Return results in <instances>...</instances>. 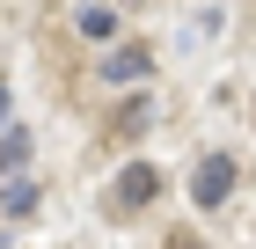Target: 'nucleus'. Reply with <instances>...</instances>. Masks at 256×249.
<instances>
[{"label":"nucleus","mask_w":256,"mask_h":249,"mask_svg":"<svg viewBox=\"0 0 256 249\" xmlns=\"http://www.w3.org/2000/svg\"><path fill=\"white\" fill-rule=\"evenodd\" d=\"M146 117H154V110H146V103H124V110H118V125H110V132H124V139H132V132H146Z\"/></svg>","instance_id":"7"},{"label":"nucleus","mask_w":256,"mask_h":249,"mask_svg":"<svg viewBox=\"0 0 256 249\" xmlns=\"http://www.w3.org/2000/svg\"><path fill=\"white\" fill-rule=\"evenodd\" d=\"M0 205L15 212V220H22V212H37V183H30V176H15V183L0 191Z\"/></svg>","instance_id":"6"},{"label":"nucleus","mask_w":256,"mask_h":249,"mask_svg":"<svg viewBox=\"0 0 256 249\" xmlns=\"http://www.w3.org/2000/svg\"><path fill=\"white\" fill-rule=\"evenodd\" d=\"M154 74V52L146 44H118V52L102 59V81H146Z\"/></svg>","instance_id":"3"},{"label":"nucleus","mask_w":256,"mask_h":249,"mask_svg":"<svg viewBox=\"0 0 256 249\" xmlns=\"http://www.w3.org/2000/svg\"><path fill=\"white\" fill-rule=\"evenodd\" d=\"M110 198H118V212L154 205V198H161V169H154V161H132V169L118 176V191H110Z\"/></svg>","instance_id":"2"},{"label":"nucleus","mask_w":256,"mask_h":249,"mask_svg":"<svg viewBox=\"0 0 256 249\" xmlns=\"http://www.w3.org/2000/svg\"><path fill=\"white\" fill-rule=\"evenodd\" d=\"M74 22H80V37H88V44H110V37H118V8H102V0H88Z\"/></svg>","instance_id":"4"},{"label":"nucleus","mask_w":256,"mask_h":249,"mask_svg":"<svg viewBox=\"0 0 256 249\" xmlns=\"http://www.w3.org/2000/svg\"><path fill=\"white\" fill-rule=\"evenodd\" d=\"M227 191H234V154H205L198 176H190V198L212 212V205H227Z\"/></svg>","instance_id":"1"},{"label":"nucleus","mask_w":256,"mask_h":249,"mask_svg":"<svg viewBox=\"0 0 256 249\" xmlns=\"http://www.w3.org/2000/svg\"><path fill=\"white\" fill-rule=\"evenodd\" d=\"M8 110H15V96H8V81H0V132H8Z\"/></svg>","instance_id":"8"},{"label":"nucleus","mask_w":256,"mask_h":249,"mask_svg":"<svg viewBox=\"0 0 256 249\" xmlns=\"http://www.w3.org/2000/svg\"><path fill=\"white\" fill-rule=\"evenodd\" d=\"M22 161H30V132H22V125H8V132H0V169L15 176Z\"/></svg>","instance_id":"5"}]
</instances>
